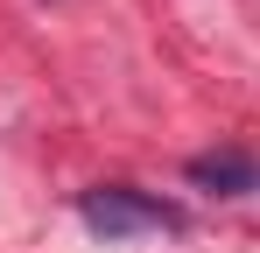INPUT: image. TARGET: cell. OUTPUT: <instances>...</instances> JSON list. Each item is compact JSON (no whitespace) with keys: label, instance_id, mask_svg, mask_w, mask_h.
<instances>
[{"label":"cell","instance_id":"6da1fadb","mask_svg":"<svg viewBox=\"0 0 260 253\" xmlns=\"http://www.w3.org/2000/svg\"><path fill=\"white\" fill-rule=\"evenodd\" d=\"M78 218L106 239H141V232H183V211L148 197V190H127V183H99L78 197Z\"/></svg>","mask_w":260,"mask_h":253},{"label":"cell","instance_id":"7a4b0ae2","mask_svg":"<svg viewBox=\"0 0 260 253\" xmlns=\"http://www.w3.org/2000/svg\"><path fill=\"white\" fill-rule=\"evenodd\" d=\"M190 183L211 190V197H260V162L218 148V155H197V162H190Z\"/></svg>","mask_w":260,"mask_h":253}]
</instances>
